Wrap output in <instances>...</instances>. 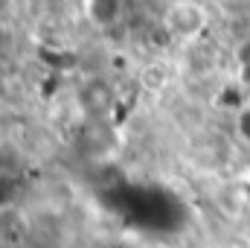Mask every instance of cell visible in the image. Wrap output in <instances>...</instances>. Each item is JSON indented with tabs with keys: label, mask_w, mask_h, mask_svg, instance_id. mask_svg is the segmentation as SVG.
Wrapping results in <instances>:
<instances>
[{
	"label": "cell",
	"mask_w": 250,
	"mask_h": 248,
	"mask_svg": "<svg viewBox=\"0 0 250 248\" xmlns=\"http://www.w3.org/2000/svg\"><path fill=\"white\" fill-rule=\"evenodd\" d=\"M29 216L15 207V204H6L0 207V246L3 248H21L26 240H29Z\"/></svg>",
	"instance_id": "3"
},
{
	"label": "cell",
	"mask_w": 250,
	"mask_h": 248,
	"mask_svg": "<svg viewBox=\"0 0 250 248\" xmlns=\"http://www.w3.org/2000/svg\"><path fill=\"white\" fill-rule=\"evenodd\" d=\"M236 64H239L242 79H245V82H250V38L239 44V50H236Z\"/></svg>",
	"instance_id": "8"
},
{
	"label": "cell",
	"mask_w": 250,
	"mask_h": 248,
	"mask_svg": "<svg viewBox=\"0 0 250 248\" xmlns=\"http://www.w3.org/2000/svg\"><path fill=\"white\" fill-rule=\"evenodd\" d=\"M0 47H6V26H3V21H0Z\"/></svg>",
	"instance_id": "11"
},
{
	"label": "cell",
	"mask_w": 250,
	"mask_h": 248,
	"mask_svg": "<svg viewBox=\"0 0 250 248\" xmlns=\"http://www.w3.org/2000/svg\"><path fill=\"white\" fill-rule=\"evenodd\" d=\"M163 26L169 35L189 41L201 35V29L207 26V9L198 0H175L163 15Z\"/></svg>",
	"instance_id": "1"
},
{
	"label": "cell",
	"mask_w": 250,
	"mask_h": 248,
	"mask_svg": "<svg viewBox=\"0 0 250 248\" xmlns=\"http://www.w3.org/2000/svg\"><path fill=\"white\" fill-rule=\"evenodd\" d=\"M9 196H12V178H3V175H0V207L12 204Z\"/></svg>",
	"instance_id": "9"
},
{
	"label": "cell",
	"mask_w": 250,
	"mask_h": 248,
	"mask_svg": "<svg viewBox=\"0 0 250 248\" xmlns=\"http://www.w3.org/2000/svg\"><path fill=\"white\" fill-rule=\"evenodd\" d=\"M221 204L230 210V213H236V216H245L250 210V181H233V184L224 187V193H221Z\"/></svg>",
	"instance_id": "5"
},
{
	"label": "cell",
	"mask_w": 250,
	"mask_h": 248,
	"mask_svg": "<svg viewBox=\"0 0 250 248\" xmlns=\"http://www.w3.org/2000/svg\"><path fill=\"white\" fill-rule=\"evenodd\" d=\"M248 181H250V175H248Z\"/></svg>",
	"instance_id": "12"
},
{
	"label": "cell",
	"mask_w": 250,
	"mask_h": 248,
	"mask_svg": "<svg viewBox=\"0 0 250 248\" xmlns=\"http://www.w3.org/2000/svg\"><path fill=\"white\" fill-rule=\"evenodd\" d=\"M23 170V152L15 140H0V175L15 178Z\"/></svg>",
	"instance_id": "7"
},
{
	"label": "cell",
	"mask_w": 250,
	"mask_h": 248,
	"mask_svg": "<svg viewBox=\"0 0 250 248\" xmlns=\"http://www.w3.org/2000/svg\"><path fill=\"white\" fill-rule=\"evenodd\" d=\"M125 15V0H87V18L108 29V26H117Z\"/></svg>",
	"instance_id": "4"
},
{
	"label": "cell",
	"mask_w": 250,
	"mask_h": 248,
	"mask_svg": "<svg viewBox=\"0 0 250 248\" xmlns=\"http://www.w3.org/2000/svg\"><path fill=\"white\" fill-rule=\"evenodd\" d=\"M140 85H143V91L163 94V91L172 85V70H169V64H163V62L146 64L143 73H140Z\"/></svg>",
	"instance_id": "6"
},
{
	"label": "cell",
	"mask_w": 250,
	"mask_h": 248,
	"mask_svg": "<svg viewBox=\"0 0 250 248\" xmlns=\"http://www.w3.org/2000/svg\"><path fill=\"white\" fill-rule=\"evenodd\" d=\"M117 97H114V88L105 82V79H90L84 82V88L79 91V105L87 117H105L111 114Z\"/></svg>",
	"instance_id": "2"
},
{
	"label": "cell",
	"mask_w": 250,
	"mask_h": 248,
	"mask_svg": "<svg viewBox=\"0 0 250 248\" xmlns=\"http://www.w3.org/2000/svg\"><path fill=\"white\" fill-rule=\"evenodd\" d=\"M12 9H15V0H0V21H3Z\"/></svg>",
	"instance_id": "10"
}]
</instances>
